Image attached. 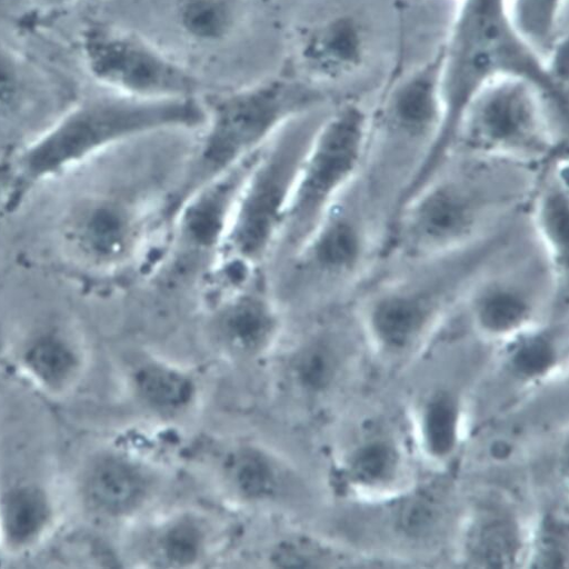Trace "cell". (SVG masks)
Returning <instances> with one entry per match:
<instances>
[{
  "instance_id": "6da1fadb",
  "label": "cell",
  "mask_w": 569,
  "mask_h": 569,
  "mask_svg": "<svg viewBox=\"0 0 569 569\" xmlns=\"http://www.w3.org/2000/svg\"><path fill=\"white\" fill-rule=\"evenodd\" d=\"M541 166L450 150L401 208L383 261L449 253L502 231L527 212Z\"/></svg>"
},
{
  "instance_id": "7a4b0ae2",
  "label": "cell",
  "mask_w": 569,
  "mask_h": 569,
  "mask_svg": "<svg viewBox=\"0 0 569 569\" xmlns=\"http://www.w3.org/2000/svg\"><path fill=\"white\" fill-rule=\"evenodd\" d=\"M201 97L137 100L111 92L84 98L27 143L13 160L12 206L32 189L112 148L142 138L200 130Z\"/></svg>"
},
{
  "instance_id": "3957f363",
  "label": "cell",
  "mask_w": 569,
  "mask_h": 569,
  "mask_svg": "<svg viewBox=\"0 0 569 569\" xmlns=\"http://www.w3.org/2000/svg\"><path fill=\"white\" fill-rule=\"evenodd\" d=\"M203 101L207 120L163 199L160 230L189 196L250 159L288 123L320 109L326 99L310 81L276 77Z\"/></svg>"
},
{
  "instance_id": "277c9868",
  "label": "cell",
  "mask_w": 569,
  "mask_h": 569,
  "mask_svg": "<svg viewBox=\"0 0 569 569\" xmlns=\"http://www.w3.org/2000/svg\"><path fill=\"white\" fill-rule=\"evenodd\" d=\"M441 74L439 63L429 67L372 104L359 178L390 234L438 154L445 128Z\"/></svg>"
},
{
  "instance_id": "5b68a950",
  "label": "cell",
  "mask_w": 569,
  "mask_h": 569,
  "mask_svg": "<svg viewBox=\"0 0 569 569\" xmlns=\"http://www.w3.org/2000/svg\"><path fill=\"white\" fill-rule=\"evenodd\" d=\"M526 213L470 247L426 259L382 261L352 305L386 347L406 349L446 315L456 312L482 268L508 243Z\"/></svg>"
},
{
  "instance_id": "8992f818",
  "label": "cell",
  "mask_w": 569,
  "mask_h": 569,
  "mask_svg": "<svg viewBox=\"0 0 569 569\" xmlns=\"http://www.w3.org/2000/svg\"><path fill=\"white\" fill-rule=\"evenodd\" d=\"M390 231L366 198L359 172L283 266V291L316 303L353 302L381 264Z\"/></svg>"
},
{
  "instance_id": "52a82bcc",
  "label": "cell",
  "mask_w": 569,
  "mask_h": 569,
  "mask_svg": "<svg viewBox=\"0 0 569 569\" xmlns=\"http://www.w3.org/2000/svg\"><path fill=\"white\" fill-rule=\"evenodd\" d=\"M566 112L527 77H493L466 107L447 152L541 166L568 149Z\"/></svg>"
},
{
  "instance_id": "ba28073f",
  "label": "cell",
  "mask_w": 569,
  "mask_h": 569,
  "mask_svg": "<svg viewBox=\"0 0 569 569\" xmlns=\"http://www.w3.org/2000/svg\"><path fill=\"white\" fill-rule=\"evenodd\" d=\"M305 114L261 150L241 189L214 264L242 271L266 269L273 258L303 157L326 114Z\"/></svg>"
},
{
  "instance_id": "9c48e42d",
  "label": "cell",
  "mask_w": 569,
  "mask_h": 569,
  "mask_svg": "<svg viewBox=\"0 0 569 569\" xmlns=\"http://www.w3.org/2000/svg\"><path fill=\"white\" fill-rule=\"evenodd\" d=\"M562 280L535 238L528 218L478 273L457 310L483 332H517L543 313L567 309Z\"/></svg>"
},
{
  "instance_id": "30bf717a",
  "label": "cell",
  "mask_w": 569,
  "mask_h": 569,
  "mask_svg": "<svg viewBox=\"0 0 569 569\" xmlns=\"http://www.w3.org/2000/svg\"><path fill=\"white\" fill-rule=\"evenodd\" d=\"M372 104L342 102L320 123L296 177L273 254L282 263L303 244L359 172Z\"/></svg>"
},
{
  "instance_id": "8fae6325",
  "label": "cell",
  "mask_w": 569,
  "mask_h": 569,
  "mask_svg": "<svg viewBox=\"0 0 569 569\" xmlns=\"http://www.w3.org/2000/svg\"><path fill=\"white\" fill-rule=\"evenodd\" d=\"M80 56L107 92L146 101L201 97V81L191 70L132 31L90 24L80 38Z\"/></svg>"
},
{
  "instance_id": "7c38bea8",
  "label": "cell",
  "mask_w": 569,
  "mask_h": 569,
  "mask_svg": "<svg viewBox=\"0 0 569 569\" xmlns=\"http://www.w3.org/2000/svg\"><path fill=\"white\" fill-rule=\"evenodd\" d=\"M511 33L501 0H468L442 77L445 128L435 166L448 151L459 120L477 91L497 73L528 70L529 57ZM525 71V70H523ZM517 74V73H516Z\"/></svg>"
},
{
  "instance_id": "4fadbf2b",
  "label": "cell",
  "mask_w": 569,
  "mask_h": 569,
  "mask_svg": "<svg viewBox=\"0 0 569 569\" xmlns=\"http://www.w3.org/2000/svg\"><path fill=\"white\" fill-rule=\"evenodd\" d=\"M261 150L202 186L174 211L159 236L162 247L152 268L167 282L198 279L214 263L226 239L241 189Z\"/></svg>"
},
{
  "instance_id": "5bb4252c",
  "label": "cell",
  "mask_w": 569,
  "mask_h": 569,
  "mask_svg": "<svg viewBox=\"0 0 569 569\" xmlns=\"http://www.w3.org/2000/svg\"><path fill=\"white\" fill-rule=\"evenodd\" d=\"M159 207L126 192L81 201L63 223V239L80 262L112 272L140 259L158 234Z\"/></svg>"
},
{
  "instance_id": "9a60e30c",
  "label": "cell",
  "mask_w": 569,
  "mask_h": 569,
  "mask_svg": "<svg viewBox=\"0 0 569 569\" xmlns=\"http://www.w3.org/2000/svg\"><path fill=\"white\" fill-rule=\"evenodd\" d=\"M527 218L559 277L568 282L569 154L563 149L540 169Z\"/></svg>"
},
{
  "instance_id": "2e32d148",
  "label": "cell",
  "mask_w": 569,
  "mask_h": 569,
  "mask_svg": "<svg viewBox=\"0 0 569 569\" xmlns=\"http://www.w3.org/2000/svg\"><path fill=\"white\" fill-rule=\"evenodd\" d=\"M276 296L266 271L248 284L208 302L214 312L218 336L243 350L263 347L278 327Z\"/></svg>"
},
{
  "instance_id": "e0dca14e",
  "label": "cell",
  "mask_w": 569,
  "mask_h": 569,
  "mask_svg": "<svg viewBox=\"0 0 569 569\" xmlns=\"http://www.w3.org/2000/svg\"><path fill=\"white\" fill-rule=\"evenodd\" d=\"M363 30L355 18H330L303 30L298 37L295 61L310 80L345 78L363 61Z\"/></svg>"
},
{
  "instance_id": "ac0fdd59",
  "label": "cell",
  "mask_w": 569,
  "mask_h": 569,
  "mask_svg": "<svg viewBox=\"0 0 569 569\" xmlns=\"http://www.w3.org/2000/svg\"><path fill=\"white\" fill-rule=\"evenodd\" d=\"M83 492L96 510L107 515H122L132 510L144 495V481L128 462L104 457L88 470Z\"/></svg>"
},
{
  "instance_id": "d6986e66",
  "label": "cell",
  "mask_w": 569,
  "mask_h": 569,
  "mask_svg": "<svg viewBox=\"0 0 569 569\" xmlns=\"http://www.w3.org/2000/svg\"><path fill=\"white\" fill-rule=\"evenodd\" d=\"M244 9V0H180L176 18L188 39L201 44H218L236 33Z\"/></svg>"
},
{
  "instance_id": "ffe728a7",
  "label": "cell",
  "mask_w": 569,
  "mask_h": 569,
  "mask_svg": "<svg viewBox=\"0 0 569 569\" xmlns=\"http://www.w3.org/2000/svg\"><path fill=\"white\" fill-rule=\"evenodd\" d=\"M52 506L38 486L13 488L0 503V523L10 545L23 547L33 542L48 527Z\"/></svg>"
},
{
  "instance_id": "44dd1931",
  "label": "cell",
  "mask_w": 569,
  "mask_h": 569,
  "mask_svg": "<svg viewBox=\"0 0 569 569\" xmlns=\"http://www.w3.org/2000/svg\"><path fill=\"white\" fill-rule=\"evenodd\" d=\"M23 360L38 381L52 390L64 388L77 373L80 362L72 342L56 330L33 338L24 350Z\"/></svg>"
},
{
  "instance_id": "7402d4cb",
  "label": "cell",
  "mask_w": 569,
  "mask_h": 569,
  "mask_svg": "<svg viewBox=\"0 0 569 569\" xmlns=\"http://www.w3.org/2000/svg\"><path fill=\"white\" fill-rule=\"evenodd\" d=\"M141 396L160 409H176L192 398V385L182 376L159 367H151L138 375Z\"/></svg>"
},
{
  "instance_id": "603a6c76",
  "label": "cell",
  "mask_w": 569,
  "mask_h": 569,
  "mask_svg": "<svg viewBox=\"0 0 569 569\" xmlns=\"http://www.w3.org/2000/svg\"><path fill=\"white\" fill-rule=\"evenodd\" d=\"M301 383L311 390H321L330 385L335 373V353L331 342L320 337L310 342L297 360Z\"/></svg>"
},
{
  "instance_id": "cb8c5ba5",
  "label": "cell",
  "mask_w": 569,
  "mask_h": 569,
  "mask_svg": "<svg viewBox=\"0 0 569 569\" xmlns=\"http://www.w3.org/2000/svg\"><path fill=\"white\" fill-rule=\"evenodd\" d=\"M426 432L428 445L436 456L451 452L457 437V409L448 396H439L429 406Z\"/></svg>"
},
{
  "instance_id": "d4e9b609",
  "label": "cell",
  "mask_w": 569,
  "mask_h": 569,
  "mask_svg": "<svg viewBox=\"0 0 569 569\" xmlns=\"http://www.w3.org/2000/svg\"><path fill=\"white\" fill-rule=\"evenodd\" d=\"M559 0H517L515 22L531 42H543L553 28Z\"/></svg>"
},
{
  "instance_id": "484cf974",
  "label": "cell",
  "mask_w": 569,
  "mask_h": 569,
  "mask_svg": "<svg viewBox=\"0 0 569 569\" xmlns=\"http://www.w3.org/2000/svg\"><path fill=\"white\" fill-rule=\"evenodd\" d=\"M556 360V347L546 331L525 336L513 353L515 368L525 376L545 372Z\"/></svg>"
},
{
  "instance_id": "4316f807",
  "label": "cell",
  "mask_w": 569,
  "mask_h": 569,
  "mask_svg": "<svg viewBox=\"0 0 569 569\" xmlns=\"http://www.w3.org/2000/svg\"><path fill=\"white\" fill-rule=\"evenodd\" d=\"M395 465L393 451L385 443H371L361 449L353 462L356 476L366 482L383 480Z\"/></svg>"
},
{
  "instance_id": "83f0119b",
  "label": "cell",
  "mask_w": 569,
  "mask_h": 569,
  "mask_svg": "<svg viewBox=\"0 0 569 569\" xmlns=\"http://www.w3.org/2000/svg\"><path fill=\"white\" fill-rule=\"evenodd\" d=\"M201 533L189 525H180L171 529L163 540L164 552L176 563H191L199 555Z\"/></svg>"
},
{
  "instance_id": "f1b7e54d",
  "label": "cell",
  "mask_w": 569,
  "mask_h": 569,
  "mask_svg": "<svg viewBox=\"0 0 569 569\" xmlns=\"http://www.w3.org/2000/svg\"><path fill=\"white\" fill-rule=\"evenodd\" d=\"M238 482L248 496L258 497L268 491L271 486L269 467L257 457H247L238 467Z\"/></svg>"
},
{
  "instance_id": "f546056e",
  "label": "cell",
  "mask_w": 569,
  "mask_h": 569,
  "mask_svg": "<svg viewBox=\"0 0 569 569\" xmlns=\"http://www.w3.org/2000/svg\"><path fill=\"white\" fill-rule=\"evenodd\" d=\"M23 84L9 63L0 61V116L11 113L23 100Z\"/></svg>"
},
{
  "instance_id": "4dcf8cb0",
  "label": "cell",
  "mask_w": 569,
  "mask_h": 569,
  "mask_svg": "<svg viewBox=\"0 0 569 569\" xmlns=\"http://www.w3.org/2000/svg\"><path fill=\"white\" fill-rule=\"evenodd\" d=\"M38 2L44 8L63 9L74 6L80 2V0H38Z\"/></svg>"
}]
</instances>
